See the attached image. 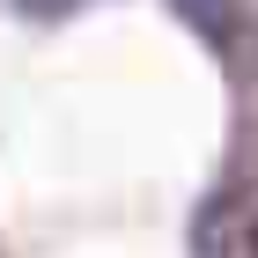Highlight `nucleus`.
<instances>
[{
  "instance_id": "1",
  "label": "nucleus",
  "mask_w": 258,
  "mask_h": 258,
  "mask_svg": "<svg viewBox=\"0 0 258 258\" xmlns=\"http://www.w3.org/2000/svg\"><path fill=\"white\" fill-rule=\"evenodd\" d=\"M170 15L184 22V30H192V37H207L214 44V52H229V44L243 37V0H170Z\"/></svg>"
},
{
  "instance_id": "2",
  "label": "nucleus",
  "mask_w": 258,
  "mask_h": 258,
  "mask_svg": "<svg viewBox=\"0 0 258 258\" xmlns=\"http://www.w3.org/2000/svg\"><path fill=\"white\" fill-rule=\"evenodd\" d=\"M15 8H22V15H74L81 0H15Z\"/></svg>"
}]
</instances>
